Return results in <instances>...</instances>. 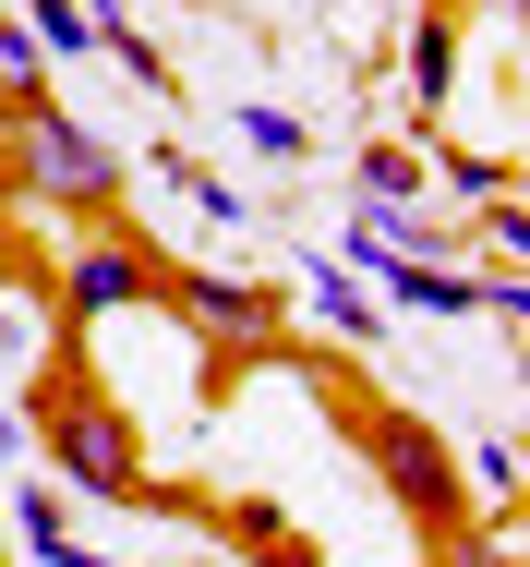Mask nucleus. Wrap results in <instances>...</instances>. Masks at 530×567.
Masks as SVG:
<instances>
[{
    "label": "nucleus",
    "instance_id": "obj_1",
    "mask_svg": "<svg viewBox=\"0 0 530 567\" xmlns=\"http://www.w3.org/2000/svg\"><path fill=\"white\" fill-rule=\"evenodd\" d=\"M121 182H133V157H121L108 133H85V110H73V97L0 121V194H24V206H49V218L108 229V218H121Z\"/></svg>",
    "mask_w": 530,
    "mask_h": 567
},
{
    "label": "nucleus",
    "instance_id": "obj_16",
    "mask_svg": "<svg viewBox=\"0 0 530 567\" xmlns=\"http://www.w3.org/2000/svg\"><path fill=\"white\" fill-rule=\"evenodd\" d=\"M24 37H37V49H49V73H61V61H85V49H97V24H85V0H24Z\"/></svg>",
    "mask_w": 530,
    "mask_h": 567
},
{
    "label": "nucleus",
    "instance_id": "obj_10",
    "mask_svg": "<svg viewBox=\"0 0 530 567\" xmlns=\"http://www.w3.org/2000/svg\"><path fill=\"white\" fill-rule=\"evenodd\" d=\"M0 519H12V544H24V567H73V519H61V495H0Z\"/></svg>",
    "mask_w": 530,
    "mask_h": 567
},
{
    "label": "nucleus",
    "instance_id": "obj_15",
    "mask_svg": "<svg viewBox=\"0 0 530 567\" xmlns=\"http://www.w3.org/2000/svg\"><path fill=\"white\" fill-rule=\"evenodd\" d=\"M519 483H530V458H519V435H482L470 447V495L495 507V519H519Z\"/></svg>",
    "mask_w": 530,
    "mask_h": 567
},
{
    "label": "nucleus",
    "instance_id": "obj_18",
    "mask_svg": "<svg viewBox=\"0 0 530 567\" xmlns=\"http://www.w3.org/2000/svg\"><path fill=\"white\" fill-rule=\"evenodd\" d=\"M434 556H446V567H519V544H495V532H446Z\"/></svg>",
    "mask_w": 530,
    "mask_h": 567
},
{
    "label": "nucleus",
    "instance_id": "obj_17",
    "mask_svg": "<svg viewBox=\"0 0 530 567\" xmlns=\"http://www.w3.org/2000/svg\"><path fill=\"white\" fill-rule=\"evenodd\" d=\"M434 182L470 194V206H507V194H519V169H495V157H434Z\"/></svg>",
    "mask_w": 530,
    "mask_h": 567
},
{
    "label": "nucleus",
    "instance_id": "obj_2",
    "mask_svg": "<svg viewBox=\"0 0 530 567\" xmlns=\"http://www.w3.org/2000/svg\"><path fill=\"white\" fill-rule=\"evenodd\" d=\"M24 423H37V447L61 458V483H73V495H97V507H145V447H133L121 399H108L97 374L73 362V339H61V362L37 374Z\"/></svg>",
    "mask_w": 530,
    "mask_h": 567
},
{
    "label": "nucleus",
    "instance_id": "obj_5",
    "mask_svg": "<svg viewBox=\"0 0 530 567\" xmlns=\"http://www.w3.org/2000/svg\"><path fill=\"white\" fill-rule=\"evenodd\" d=\"M157 278H169V254H157V241H133V229H85V241H73V266L49 278V315H61V339H85V327H108V315L157 302Z\"/></svg>",
    "mask_w": 530,
    "mask_h": 567
},
{
    "label": "nucleus",
    "instance_id": "obj_19",
    "mask_svg": "<svg viewBox=\"0 0 530 567\" xmlns=\"http://www.w3.org/2000/svg\"><path fill=\"white\" fill-rule=\"evenodd\" d=\"M24 435H37V423H24V411H12V399H0V471H12V458H24Z\"/></svg>",
    "mask_w": 530,
    "mask_h": 567
},
{
    "label": "nucleus",
    "instance_id": "obj_12",
    "mask_svg": "<svg viewBox=\"0 0 530 567\" xmlns=\"http://www.w3.org/2000/svg\"><path fill=\"white\" fill-rule=\"evenodd\" d=\"M85 24H97V49L121 61V73H133V85H145V97H181V73H169V61L133 37V12H121V0H108V12H85Z\"/></svg>",
    "mask_w": 530,
    "mask_h": 567
},
{
    "label": "nucleus",
    "instance_id": "obj_13",
    "mask_svg": "<svg viewBox=\"0 0 530 567\" xmlns=\"http://www.w3.org/2000/svg\"><path fill=\"white\" fill-rule=\"evenodd\" d=\"M157 182H169L206 229H241V218H253V194H229V182H217V169H194V157H157Z\"/></svg>",
    "mask_w": 530,
    "mask_h": 567
},
{
    "label": "nucleus",
    "instance_id": "obj_11",
    "mask_svg": "<svg viewBox=\"0 0 530 567\" xmlns=\"http://www.w3.org/2000/svg\"><path fill=\"white\" fill-rule=\"evenodd\" d=\"M302 302H314V315L337 327V339H374V327H386V315H374V290H362V278H350L337 254H314V278H302Z\"/></svg>",
    "mask_w": 530,
    "mask_h": 567
},
{
    "label": "nucleus",
    "instance_id": "obj_7",
    "mask_svg": "<svg viewBox=\"0 0 530 567\" xmlns=\"http://www.w3.org/2000/svg\"><path fill=\"white\" fill-rule=\"evenodd\" d=\"M458 97V12H423L411 24V121H446Z\"/></svg>",
    "mask_w": 530,
    "mask_h": 567
},
{
    "label": "nucleus",
    "instance_id": "obj_6",
    "mask_svg": "<svg viewBox=\"0 0 530 567\" xmlns=\"http://www.w3.org/2000/svg\"><path fill=\"white\" fill-rule=\"evenodd\" d=\"M374 290H386L398 315H482V278H458V266H434V254H374Z\"/></svg>",
    "mask_w": 530,
    "mask_h": 567
},
{
    "label": "nucleus",
    "instance_id": "obj_14",
    "mask_svg": "<svg viewBox=\"0 0 530 567\" xmlns=\"http://www.w3.org/2000/svg\"><path fill=\"white\" fill-rule=\"evenodd\" d=\"M229 133H241L253 157H314V121H302V110H266V97H241V110H229Z\"/></svg>",
    "mask_w": 530,
    "mask_h": 567
},
{
    "label": "nucleus",
    "instance_id": "obj_4",
    "mask_svg": "<svg viewBox=\"0 0 530 567\" xmlns=\"http://www.w3.org/2000/svg\"><path fill=\"white\" fill-rule=\"evenodd\" d=\"M362 458H374V483L423 519L434 544H446V532H470V483H458V458H446L434 423H411V411H362Z\"/></svg>",
    "mask_w": 530,
    "mask_h": 567
},
{
    "label": "nucleus",
    "instance_id": "obj_9",
    "mask_svg": "<svg viewBox=\"0 0 530 567\" xmlns=\"http://www.w3.org/2000/svg\"><path fill=\"white\" fill-rule=\"evenodd\" d=\"M49 97H61V73H49V49H37V37H24L12 12H0V121L49 110Z\"/></svg>",
    "mask_w": 530,
    "mask_h": 567
},
{
    "label": "nucleus",
    "instance_id": "obj_21",
    "mask_svg": "<svg viewBox=\"0 0 530 567\" xmlns=\"http://www.w3.org/2000/svg\"><path fill=\"white\" fill-rule=\"evenodd\" d=\"M423 12H458V0H423Z\"/></svg>",
    "mask_w": 530,
    "mask_h": 567
},
{
    "label": "nucleus",
    "instance_id": "obj_8",
    "mask_svg": "<svg viewBox=\"0 0 530 567\" xmlns=\"http://www.w3.org/2000/svg\"><path fill=\"white\" fill-rule=\"evenodd\" d=\"M350 182H362V206H423L434 194V145H362Z\"/></svg>",
    "mask_w": 530,
    "mask_h": 567
},
{
    "label": "nucleus",
    "instance_id": "obj_22",
    "mask_svg": "<svg viewBox=\"0 0 530 567\" xmlns=\"http://www.w3.org/2000/svg\"><path fill=\"white\" fill-rule=\"evenodd\" d=\"M0 206H12V194H0Z\"/></svg>",
    "mask_w": 530,
    "mask_h": 567
},
{
    "label": "nucleus",
    "instance_id": "obj_20",
    "mask_svg": "<svg viewBox=\"0 0 530 567\" xmlns=\"http://www.w3.org/2000/svg\"><path fill=\"white\" fill-rule=\"evenodd\" d=\"M73 567H121V556H73Z\"/></svg>",
    "mask_w": 530,
    "mask_h": 567
},
{
    "label": "nucleus",
    "instance_id": "obj_3",
    "mask_svg": "<svg viewBox=\"0 0 530 567\" xmlns=\"http://www.w3.org/2000/svg\"><path fill=\"white\" fill-rule=\"evenodd\" d=\"M157 302L206 339L217 374H241V362H278L290 350V290H266V278H217V266H169L157 278Z\"/></svg>",
    "mask_w": 530,
    "mask_h": 567
}]
</instances>
